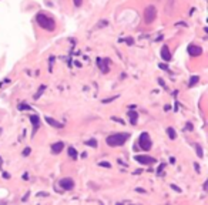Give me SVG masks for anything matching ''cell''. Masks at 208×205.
Instances as JSON below:
<instances>
[{
    "label": "cell",
    "instance_id": "6da1fadb",
    "mask_svg": "<svg viewBox=\"0 0 208 205\" xmlns=\"http://www.w3.org/2000/svg\"><path fill=\"white\" fill-rule=\"evenodd\" d=\"M128 138H130V134H127V132H116V134L109 135L106 138V142L110 147H121L123 144H126V141Z\"/></svg>",
    "mask_w": 208,
    "mask_h": 205
},
{
    "label": "cell",
    "instance_id": "7a4b0ae2",
    "mask_svg": "<svg viewBox=\"0 0 208 205\" xmlns=\"http://www.w3.org/2000/svg\"><path fill=\"white\" fill-rule=\"evenodd\" d=\"M36 22H37V24H39L42 29H44V30H47V32H54L56 22L51 17H49L47 14L39 13V14L36 16Z\"/></svg>",
    "mask_w": 208,
    "mask_h": 205
},
{
    "label": "cell",
    "instance_id": "3957f363",
    "mask_svg": "<svg viewBox=\"0 0 208 205\" xmlns=\"http://www.w3.org/2000/svg\"><path fill=\"white\" fill-rule=\"evenodd\" d=\"M138 145H140V148L144 150V151L151 150L153 142H151V138H150L148 132H141V134H140V137H138Z\"/></svg>",
    "mask_w": 208,
    "mask_h": 205
},
{
    "label": "cell",
    "instance_id": "277c9868",
    "mask_svg": "<svg viewBox=\"0 0 208 205\" xmlns=\"http://www.w3.org/2000/svg\"><path fill=\"white\" fill-rule=\"evenodd\" d=\"M157 17V9L154 6H147L144 10V22L147 24H151Z\"/></svg>",
    "mask_w": 208,
    "mask_h": 205
},
{
    "label": "cell",
    "instance_id": "5b68a950",
    "mask_svg": "<svg viewBox=\"0 0 208 205\" xmlns=\"http://www.w3.org/2000/svg\"><path fill=\"white\" fill-rule=\"evenodd\" d=\"M135 161H138L142 165H151L155 162V158L150 155H135Z\"/></svg>",
    "mask_w": 208,
    "mask_h": 205
},
{
    "label": "cell",
    "instance_id": "8992f818",
    "mask_svg": "<svg viewBox=\"0 0 208 205\" xmlns=\"http://www.w3.org/2000/svg\"><path fill=\"white\" fill-rule=\"evenodd\" d=\"M59 184H60V187H61L64 191H70V190L74 188V181H73L71 178H61V180L59 181Z\"/></svg>",
    "mask_w": 208,
    "mask_h": 205
},
{
    "label": "cell",
    "instance_id": "52a82bcc",
    "mask_svg": "<svg viewBox=\"0 0 208 205\" xmlns=\"http://www.w3.org/2000/svg\"><path fill=\"white\" fill-rule=\"evenodd\" d=\"M187 51L188 54L191 56V57H197V56H201L202 54V49L197 46V44H190L188 47H187Z\"/></svg>",
    "mask_w": 208,
    "mask_h": 205
},
{
    "label": "cell",
    "instance_id": "ba28073f",
    "mask_svg": "<svg viewBox=\"0 0 208 205\" xmlns=\"http://www.w3.org/2000/svg\"><path fill=\"white\" fill-rule=\"evenodd\" d=\"M161 57L164 61H171V51L168 49V46H163L161 49Z\"/></svg>",
    "mask_w": 208,
    "mask_h": 205
},
{
    "label": "cell",
    "instance_id": "9c48e42d",
    "mask_svg": "<svg viewBox=\"0 0 208 205\" xmlns=\"http://www.w3.org/2000/svg\"><path fill=\"white\" fill-rule=\"evenodd\" d=\"M63 148H64V144H63L61 141L51 144V152H53V154H60V152L63 151Z\"/></svg>",
    "mask_w": 208,
    "mask_h": 205
},
{
    "label": "cell",
    "instance_id": "30bf717a",
    "mask_svg": "<svg viewBox=\"0 0 208 205\" xmlns=\"http://www.w3.org/2000/svg\"><path fill=\"white\" fill-rule=\"evenodd\" d=\"M46 121H47L49 125H51V127H54V128H61V127H63V124H61L60 121L51 118V117H46Z\"/></svg>",
    "mask_w": 208,
    "mask_h": 205
},
{
    "label": "cell",
    "instance_id": "8fae6325",
    "mask_svg": "<svg viewBox=\"0 0 208 205\" xmlns=\"http://www.w3.org/2000/svg\"><path fill=\"white\" fill-rule=\"evenodd\" d=\"M30 121H32V124H33V132H36L37 130L40 128V120H39L37 116L32 114V116H30Z\"/></svg>",
    "mask_w": 208,
    "mask_h": 205
},
{
    "label": "cell",
    "instance_id": "7c38bea8",
    "mask_svg": "<svg viewBox=\"0 0 208 205\" xmlns=\"http://www.w3.org/2000/svg\"><path fill=\"white\" fill-rule=\"evenodd\" d=\"M128 117H130V121H131L133 125L137 124V118H138V114L135 111H128Z\"/></svg>",
    "mask_w": 208,
    "mask_h": 205
},
{
    "label": "cell",
    "instance_id": "4fadbf2b",
    "mask_svg": "<svg viewBox=\"0 0 208 205\" xmlns=\"http://www.w3.org/2000/svg\"><path fill=\"white\" fill-rule=\"evenodd\" d=\"M97 64H99L100 70H101L103 73H107V71H109V66H106L103 63V58H97Z\"/></svg>",
    "mask_w": 208,
    "mask_h": 205
},
{
    "label": "cell",
    "instance_id": "5bb4252c",
    "mask_svg": "<svg viewBox=\"0 0 208 205\" xmlns=\"http://www.w3.org/2000/svg\"><path fill=\"white\" fill-rule=\"evenodd\" d=\"M167 134H168L170 140H175V138H177V132H175L174 128H171V127H168V128H167Z\"/></svg>",
    "mask_w": 208,
    "mask_h": 205
},
{
    "label": "cell",
    "instance_id": "9a60e30c",
    "mask_svg": "<svg viewBox=\"0 0 208 205\" xmlns=\"http://www.w3.org/2000/svg\"><path fill=\"white\" fill-rule=\"evenodd\" d=\"M68 155H70L73 160H77V151H76V148L70 147V148H68Z\"/></svg>",
    "mask_w": 208,
    "mask_h": 205
},
{
    "label": "cell",
    "instance_id": "2e32d148",
    "mask_svg": "<svg viewBox=\"0 0 208 205\" xmlns=\"http://www.w3.org/2000/svg\"><path fill=\"white\" fill-rule=\"evenodd\" d=\"M195 152H197L198 158H202V157H204V154H202V148H201V145H200V144H195Z\"/></svg>",
    "mask_w": 208,
    "mask_h": 205
},
{
    "label": "cell",
    "instance_id": "e0dca14e",
    "mask_svg": "<svg viewBox=\"0 0 208 205\" xmlns=\"http://www.w3.org/2000/svg\"><path fill=\"white\" fill-rule=\"evenodd\" d=\"M86 144H87V145H90V147H94V148L97 147V141H96V140H88V141H86Z\"/></svg>",
    "mask_w": 208,
    "mask_h": 205
},
{
    "label": "cell",
    "instance_id": "ac0fdd59",
    "mask_svg": "<svg viewBox=\"0 0 208 205\" xmlns=\"http://www.w3.org/2000/svg\"><path fill=\"white\" fill-rule=\"evenodd\" d=\"M198 80H200V78H198V77H191V80H190V86H194V84H195V83H198Z\"/></svg>",
    "mask_w": 208,
    "mask_h": 205
},
{
    "label": "cell",
    "instance_id": "d6986e66",
    "mask_svg": "<svg viewBox=\"0 0 208 205\" xmlns=\"http://www.w3.org/2000/svg\"><path fill=\"white\" fill-rule=\"evenodd\" d=\"M73 1H74V6H76V7H80V6L83 4V0H73Z\"/></svg>",
    "mask_w": 208,
    "mask_h": 205
},
{
    "label": "cell",
    "instance_id": "ffe728a7",
    "mask_svg": "<svg viewBox=\"0 0 208 205\" xmlns=\"http://www.w3.org/2000/svg\"><path fill=\"white\" fill-rule=\"evenodd\" d=\"M30 154V148H26L24 151H23V155H29Z\"/></svg>",
    "mask_w": 208,
    "mask_h": 205
},
{
    "label": "cell",
    "instance_id": "44dd1931",
    "mask_svg": "<svg viewBox=\"0 0 208 205\" xmlns=\"http://www.w3.org/2000/svg\"><path fill=\"white\" fill-rule=\"evenodd\" d=\"M135 191H137V192H142V194H145V190H142V188H135Z\"/></svg>",
    "mask_w": 208,
    "mask_h": 205
},
{
    "label": "cell",
    "instance_id": "7402d4cb",
    "mask_svg": "<svg viewBox=\"0 0 208 205\" xmlns=\"http://www.w3.org/2000/svg\"><path fill=\"white\" fill-rule=\"evenodd\" d=\"M187 130H190V131L192 130V124L191 123H187Z\"/></svg>",
    "mask_w": 208,
    "mask_h": 205
},
{
    "label": "cell",
    "instance_id": "603a6c76",
    "mask_svg": "<svg viewBox=\"0 0 208 205\" xmlns=\"http://www.w3.org/2000/svg\"><path fill=\"white\" fill-rule=\"evenodd\" d=\"M100 165H104V167L110 168V164H109V162H100Z\"/></svg>",
    "mask_w": 208,
    "mask_h": 205
},
{
    "label": "cell",
    "instance_id": "cb8c5ba5",
    "mask_svg": "<svg viewBox=\"0 0 208 205\" xmlns=\"http://www.w3.org/2000/svg\"><path fill=\"white\" fill-rule=\"evenodd\" d=\"M171 188H173V190H175V191H178V192H181V190H180L178 187H175V185H171Z\"/></svg>",
    "mask_w": 208,
    "mask_h": 205
},
{
    "label": "cell",
    "instance_id": "d4e9b609",
    "mask_svg": "<svg viewBox=\"0 0 208 205\" xmlns=\"http://www.w3.org/2000/svg\"><path fill=\"white\" fill-rule=\"evenodd\" d=\"M126 42H127V43H128V44H133V40H131V39H127Z\"/></svg>",
    "mask_w": 208,
    "mask_h": 205
}]
</instances>
